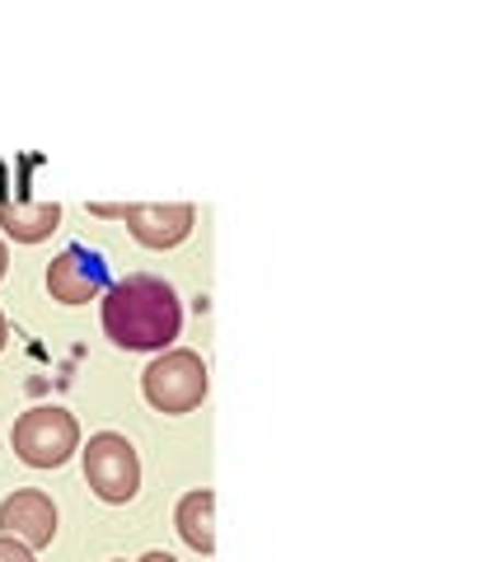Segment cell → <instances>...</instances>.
Returning <instances> with one entry per match:
<instances>
[{"instance_id": "6da1fadb", "label": "cell", "mask_w": 501, "mask_h": 562, "mask_svg": "<svg viewBox=\"0 0 501 562\" xmlns=\"http://www.w3.org/2000/svg\"><path fill=\"white\" fill-rule=\"evenodd\" d=\"M183 328V305L164 277L132 272L103 291V333L127 351H164Z\"/></svg>"}, {"instance_id": "5bb4252c", "label": "cell", "mask_w": 501, "mask_h": 562, "mask_svg": "<svg viewBox=\"0 0 501 562\" xmlns=\"http://www.w3.org/2000/svg\"><path fill=\"white\" fill-rule=\"evenodd\" d=\"M113 562H123V558H113Z\"/></svg>"}, {"instance_id": "ba28073f", "label": "cell", "mask_w": 501, "mask_h": 562, "mask_svg": "<svg viewBox=\"0 0 501 562\" xmlns=\"http://www.w3.org/2000/svg\"><path fill=\"white\" fill-rule=\"evenodd\" d=\"M0 225L14 244H43L52 231L61 225V206L57 202H24V198H5L0 202Z\"/></svg>"}, {"instance_id": "52a82bcc", "label": "cell", "mask_w": 501, "mask_h": 562, "mask_svg": "<svg viewBox=\"0 0 501 562\" xmlns=\"http://www.w3.org/2000/svg\"><path fill=\"white\" fill-rule=\"evenodd\" d=\"M117 216L127 221V231L136 244H146V249H174V244H183L187 235H193V221L197 211L187 202H150V206H123Z\"/></svg>"}, {"instance_id": "3957f363", "label": "cell", "mask_w": 501, "mask_h": 562, "mask_svg": "<svg viewBox=\"0 0 501 562\" xmlns=\"http://www.w3.org/2000/svg\"><path fill=\"white\" fill-rule=\"evenodd\" d=\"M141 390L150 398V408H160V413H193L197 403L206 398V390H212V380H206V361L197 357V351L174 347V351H160V357L146 366Z\"/></svg>"}, {"instance_id": "5b68a950", "label": "cell", "mask_w": 501, "mask_h": 562, "mask_svg": "<svg viewBox=\"0 0 501 562\" xmlns=\"http://www.w3.org/2000/svg\"><path fill=\"white\" fill-rule=\"evenodd\" d=\"M47 291L61 305H90L109 291V262L94 249H84V244H71V249H61L47 262Z\"/></svg>"}, {"instance_id": "277c9868", "label": "cell", "mask_w": 501, "mask_h": 562, "mask_svg": "<svg viewBox=\"0 0 501 562\" xmlns=\"http://www.w3.org/2000/svg\"><path fill=\"white\" fill-rule=\"evenodd\" d=\"M80 454H84V483L94 487V497L123 506L141 492V460H136V446L127 436L99 431Z\"/></svg>"}, {"instance_id": "7c38bea8", "label": "cell", "mask_w": 501, "mask_h": 562, "mask_svg": "<svg viewBox=\"0 0 501 562\" xmlns=\"http://www.w3.org/2000/svg\"><path fill=\"white\" fill-rule=\"evenodd\" d=\"M5 338H10V324H5V314H0V351H5Z\"/></svg>"}, {"instance_id": "8fae6325", "label": "cell", "mask_w": 501, "mask_h": 562, "mask_svg": "<svg viewBox=\"0 0 501 562\" xmlns=\"http://www.w3.org/2000/svg\"><path fill=\"white\" fill-rule=\"evenodd\" d=\"M141 562H179V558H169V553H164V549H155V553H146V558H141Z\"/></svg>"}, {"instance_id": "30bf717a", "label": "cell", "mask_w": 501, "mask_h": 562, "mask_svg": "<svg viewBox=\"0 0 501 562\" xmlns=\"http://www.w3.org/2000/svg\"><path fill=\"white\" fill-rule=\"evenodd\" d=\"M0 562H38V558H33V549H24L20 539L0 535Z\"/></svg>"}, {"instance_id": "8992f818", "label": "cell", "mask_w": 501, "mask_h": 562, "mask_svg": "<svg viewBox=\"0 0 501 562\" xmlns=\"http://www.w3.org/2000/svg\"><path fill=\"white\" fill-rule=\"evenodd\" d=\"M0 535L20 539L24 549H47L57 539V506L38 487L14 492V497L0 502Z\"/></svg>"}, {"instance_id": "9c48e42d", "label": "cell", "mask_w": 501, "mask_h": 562, "mask_svg": "<svg viewBox=\"0 0 501 562\" xmlns=\"http://www.w3.org/2000/svg\"><path fill=\"white\" fill-rule=\"evenodd\" d=\"M174 525H179V535H183L187 549L216 553V492L212 487L187 492V497L179 502V512H174Z\"/></svg>"}, {"instance_id": "7a4b0ae2", "label": "cell", "mask_w": 501, "mask_h": 562, "mask_svg": "<svg viewBox=\"0 0 501 562\" xmlns=\"http://www.w3.org/2000/svg\"><path fill=\"white\" fill-rule=\"evenodd\" d=\"M10 441H14V454H20L29 469H61L80 450V422L66 408L43 403V408L20 413Z\"/></svg>"}, {"instance_id": "4fadbf2b", "label": "cell", "mask_w": 501, "mask_h": 562, "mask_svg": "<svg viewBox=\"0 0 501 562\" xmlns=\"http://www.w3.org/2000/svg\"><path fill=\"white\" fill-rule=\"evenodd\" d=\"M5 268H10V254H5V244H0V277H5Z\"/></svg>"}]
</instances>
